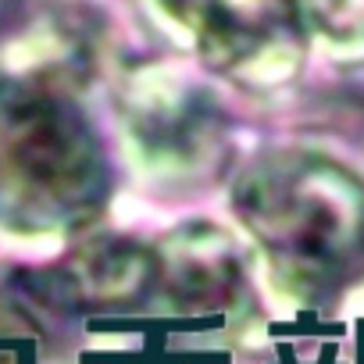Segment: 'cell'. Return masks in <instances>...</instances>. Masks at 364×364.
<instances>
[{"instance_id": "1", "label": "cell", "mask_w": 364, "mask_h": 364, "mask_svg": "<svg viewBox=\"0 0 364 364\" xmlns=\"http://www.w3.org/2000/svg\"><path fill=\"white\" fill-rule=\"evenodd\" d=\"M321 11L336 22V26H357L364 29V0H318Z\"/></svg>"}]
</instances>
